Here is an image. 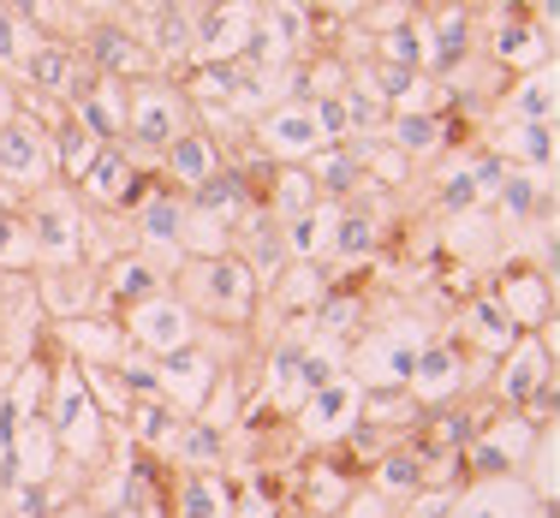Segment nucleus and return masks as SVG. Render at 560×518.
<instances>
[{
  "label": "nucleus",
  "instance_id": "obj_25",
  "mask_svg": "<svg viewBox=\"0 0 560 518\" xmlns=\"http://www.w3.org/2000/svg\"><path fill=\"white\" fill-rule=\"evenodd\" d=\"M447 203H471V179H453L447 185Z\"/></svg>",
  "mask_w": 560,
  "mask_h": 518
},
{
  "label": "nucleus",
  "instance_id": "obj_9",
  "mask_svg": "<svg viewBox=\"0 0 560 518\" xmlns=\"http://www.w3.org/2000/svg\"><path fill=\"white\" fill-rule=\"evenodd\" d=\"M31 78H36L43 90H66V78H72V55H66V48H55V43L36 48V55H31Z\"/></svg>",
  "mask_w": 560,
  "mask_h": 518
},
{
  "label": "nucleus",
  "instance_id": "obj_28",
  "mask_svg": "<svg viewBox=\"0 0 560 518\" xmlns=\"http://www.w3.org/2000/svg\"><path fill=\"white\" fill-rule=\"evenodd\" d=\"M316 411H323V417H335V411H340V388H328L323 400H316Z\"/></svg>",
  "mask_w": 560,
  "mask_h": 518
},
{
  "label": "nucleus",
  "instance_id": "obj_24",
  "mask_svg": "<svg viewBox=\"0 0 560 518\" xmlns=\"http://www.w3.org/2000/svg\"><path fill=\"white\" fill-rule=\"evenodd\" d=\"M316 114H323V126H328V131H340V126H346V108H340V102H323Z\"/></svg>",
  "mask_w": 560,
  "mask_h": 518
},
{
  "label": "nucleus",
  "instance_id": "obj_19",
  "mask_svg": "<svg viewBox=\"0 0 560 518\" xmlns=\"http://www.w3.org/2000/svg\"><path fill=\"white\" fill-rule=\"evenodd\" d=\"M430 138H435V119H399V143H411V150H423Z\"/></svg>",
  "mask_w": 560,
  "mask_h": 518
},
{
  "label": "nucleus",
  "instance_id": "obj_15",
  "mask_svg": "<svg viewBox=\"0 0 560 518\" xmlns=\"http://www.w3.org/2000/svg\"><path fill=\"white\" fill-rule=\"evenodd\" d=\"M143 328H150L155 345H179V310H162V304H155V310L143 316Z\"/></svg>",
  "mask_w": 560,
  "mask_h": 518
},
{
  "label": "nucleus",
  "instance_id": "obj_27",
  "mask_svg": "<svg viewBox=\"0 0 560 518\" xmlns=\"http://www.w3.org/2000/svg\"><path fill=\"white\" fill-rule=\"evenodd\" d=\"M173 429V423L162 417V411H150V417H143V435H167Z\"/></svg>",
  "mask_w": 560,
  "mask_h": 518
},
{
  "label": "nucleus",
  "instance_id": "obj_3",
  "mask_svg": "<svg viewBox=\"0 0 560 518\" xmlns=\"http://www.w3.org/2000/svg\"><path fill=\"white\" fill-rule=\"evenodd\" d=\"M131 126H138V143H150V150H167L173 138V108L162 90H143L138 96V114H131Z\"/></svg>",
  "mask_w": 560,
  "mask_h": 518
},
{
  "label": "nucleus",
  "instance_id": "obj_4",
  "mask_svg": "<svg viewBox=\"0 0 560 518\" xmlns=\"http://www.w3.org/2000/svg\"><path fill=\"white\" fill-rule=\"evenodd\" d=\"M167 167L179 173V179H203V173H215V143H203V138H173L167 143Z\"/></svg>",
  "mask_w": 560,
  "mask_h": 518
},
{
  "label": "nucleus",
  "instance_id": "obj_12",
  "mask_svg": "<svg viewBox=\"0 0 560 518\" xmlns=\"http://www.w3.org/2000/svg\"><path fill=\"white\" fill-rule=\"evenodd\" d=\"M155 43H162V55H185V43H191L185 12H162V19H155Z\"/></svg>",
  "mask_w": 560,
  "mask_h": 518
},
{
  "label": "nucleus",
  "instance_id": "obj_10",
  "mask_svg": "<svg viewBox=\"0 0 560 518\" xmlns=\"http://www.w3.org/2000/svg\"><path fill=\"white\" fill-rule=\"evenodd\" d=\"M36 233H43V245H55V250H66V245L78 238V227L66 221L60 203H43V209H36Z\"/></svg>",
  "mask_w": 560,
  "mask_h": 518
},
{
  "label": "nucleus",
  "instance_id": "obj_23",
  "mask_svg": "<svg viewBox=\"0 0 560 518\" xmlns=\"http://www.w3.org/2000/svg\"><path fill=\"white\" fill-rule=\"evenodd\" d=\"M215 507V495H209V483H191V518H209Z\"/></svg>",
  "mask_w": 560,
  "mask_h": 518
},
{
  "label": "nucleus",
  "instance_id": "obj_2",
  "mask_svg": "<svg viewBox=\"0 0 560 518\" xmlns=\"http://www.w3.org/2000/svg\"><path fill=\"white\" fill-rule=\"evenodd\" d=\"M90 66L96 72H138V43H131L126 31H114V24H102L96 36H90Z\"/></svg>",
  "mask_w": 560,
  "mask_h": 518
},
{
  "label": "nucleus",
  "instance_id": "obj_22",
  "mask_svg": "<svg viewBox=\"0 0 560 518\" xmlns=\"http://www.w3.org/2000/svg\"><path fill=\"white\" fill-rule=\"evenodd\" d=\"M346 185H352V162L340 155V162H328V191H346Z\"/></svg>",
  "mask_w": 560,
  "mask_h": 518
},
{
  "label": "nucleus",
  "instance_id": "obj_20",
  "mask_svg": "<svg viewBox=\"0 0 560 518\" xmlns=\"http://www.w3.org/2000/svg\"><path fill=\"white\" fill-rule=\"evenodd\" d=\"M388 55H394V66H406V72H411V60H418V36H411V31H394V36H388Z\"/></svg>",
  "mask_w": 560,
  "mask_h": 518
},
{
  "label": "nucleus",
  "instance_id": "obj_21",
  "mask_svg": "<svg viewBox=\"0 0 560 518\" xmlns=\"http://www.w3.org/2000/svg\"><path fill=\"white\" fill-rule=\"evenodd\" d=\"M418 483V459H388V488H411Z\"/></svg>",
  "mask_w": 560,
  "mask_h": 518
},
{
  "label": "nucleus",
  "instance_id": "obj_18",
  "mask_svg": "<svg viewBox=\"0 0 560 518\" xmlns=\"http://www.w3.org/2000/svg\"><path fill=\"white\" fill-rule=\"evenodd\" d=\"M465 36H471V31H465V19H447L442 24V66H453V60L465 55Z\"/></svg>",
  "mask_w": 560,
  "mask_h": 518
},
{
  "label": "nucleus",
  "instance_id": "obj_17",
  "mask_svg": "<svg viewBox=\"0 0 560 518\" xmlns=\"http://www.w3.org/2000/svg\"><path fill=\"white\" fill-rule=\"evenodd\" d=\"M340 250L346 257H364L370 250V221H340Z\"/></svg>",
  "mask_w": 560,
  "mask_h": 518
},
{
  "label": "nucleus",
  "instance_id": "obj_16",
  "mask_svg": "<svg viewBox=\"0 0 560 518\" xmlns=\"http://www.w3.org/2000/svg\"><path fill=\"white\" fill-rule=\"evenodd\" d=\"M346 119H352L358 131L382 126V102H376V96H352V102H346Z\"/></svg>",
  "mask_w": 560,
  "mask_h": 518
},
{
  "label": "nucleus",
  "instance_id": "obj_13",
  "mask_svg": "<svg viewBox=\"0 0 560 518\" xmlns=\"http://www.w3.org/2000/svg\"><path fill=\"white\" fill-rule=\"evenodd\" d=\"M24 257H31V227L0 215V262H24Z\"/></svg>",
  "mask_w": 560,
  "mask_h": 518
},
{
  "label": "nucleus",
  "instance_id": "obj_30",
  "mask_svg": "<svg viewBox=\"0 0 560 518\" xmlns=\"http://www.w3.org/2000/svg\"><path fill=\"white\" fill-rule=\"evenodd\" d=\"M340 7H358V0H340Z\"/></svg>",
  "mask_w": 560,
  "mask_h": 518
},
{
  "label": "nucleus",
  "instance_id": "obj_26",
  "mask_svg": "<svg viewBox=\"0 0 560 518\" xmlns=\"http://www.w3.org/2000/svg\"><path fill=\"white\" fill-rule=\"evenodd\" d=\"M215 447H221V442H215L209 429H197V435H191V454H215Z\"/></svg>",
  "mask_w": 560,
  "mask_h": 518
},
{
  "label": "nucleus",
  "instance_id": "obj_11",
  "mask_svg": "<svg viewBox=\"0 0 560 518\" xmlns=\"http://www.w3.org/2000/svg\"><path fill=\"white\" fill-rule=\"evenodd\" d=\"M150 286H155V274L143 262H119L114 269V298H150Z\"/></svg>",
  "mask_w": 560,
  "mask_h": 518
},
{
  "label": "nucleus",
  "instance_id": "obj_7",
  "mask_svg": "<svg viewBox=\"0 0 560 518\" xmlns=\"http://www.w3.org/2000/svg\"><path fill=\"white\" fill-rule=\"evenodd\" d=\"M269 138H275V150H311V143H316L311 108H299V114H280V119H269Z\"/></svg>",
  "mask_w": 560,
  "mask_h": 518
},
{
  "label": "nucleus",
  "instance_id": "obj_29",
  "mask_svg": "<svg viewBox=\"0 0 560 518\" xmlns=\"http://www.w3.org/2000/svg\"><path fill=\"white\" fill-rule=\"evenodd\" d=\"M7 7L19 12V19H36V12H43V7H36V0H7Z\"/></svg>",
  "mask_w": 560,
  "mask_h": 518
},
{
  "label": "nucleus",
  "instance_id": "obj_8",
  "mask_svg": "<svg viewBox=\"0 0 560 518\" xmlns=\"http://www.w3.org/2000/svg\"><path fill=\"white\" fill-rule=\"evenodd\" d=\"M90 191H96V197H126V191H131V173H126V162H119V150H96Z\"/></svg>",
  "mask_w": 560,
  "mask_h": 518
},
{
  "label": "nucleus",
  "instance_id": "obj_14",
  "mask_svg": "<svg viewBox=\"0 0 560 518\" xmlns=\"http://www.w3.org/2000/svg\"><path fill=\"white\" fill-rule=\"evenodd\" d=\"M143 227H150V238H179V209H173L167 197H155V203L143 209Z\"/></svg>",
  "mask_w": 560,
  "mask_h": 518
},
{
  "label": "nucleus",
  "instance_id": "obj_5",
  "mask_svg": "<svg viewBox=\"0 0 560 518\" xmlns=\"http://www.w3.org/2000/svg\"><path fill=\"white\" fill-rule=\"evenodd\" d=\"M0 167H12V173H36L43 167V143H36V131L31 126H12L7 138H0Z\"/></svg>",
  "mask_w": 560,
  "mask_h": 518
},
{
  "label": "nucleus",
  "instance_id": "obj_1",
  "mask_svg": "<svg viewBox=\"0 0 560 518\" xmlns=\"http://www.w3.org/2000/svg\"><path fill=\"white\" fill-rule=\"evenodd\" d=\"M203 298L215 304V316H245L250 310V269L245 262H215V269L203 274Z\"/></svg>",
  "mask_w": 560,
  "mask_h": 518
},
{
  "label": "nucleus",
  "instance_id": "obj_6",
  "mask_svg": "<svg viewBox=\"0 0 560 518\" xmlns=\"http://www.w3.org/2000/svg\"><path fill=\"white\" fill-rule=\"evenodd\" d=\"M60 162L66 167H72V173H84L90 162H96V131H90L84 126V119H66V126H60Z\"/></svg>",
  "mask_w": 560,
  "mask_h": 518
}]
</instances>
